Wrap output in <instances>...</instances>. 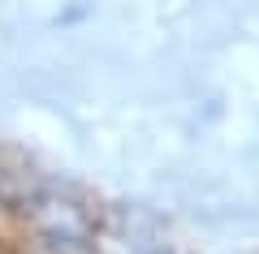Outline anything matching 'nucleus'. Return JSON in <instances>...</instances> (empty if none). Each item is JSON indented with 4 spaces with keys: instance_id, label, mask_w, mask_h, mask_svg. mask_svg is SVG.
<instances>
[{
    "instance_id": "2",
    "label": "nucleus",
    "mask_w": 259,
    "mask_h": 254,
    "mask_svg": "<svg viewBox=\"0 0 259 254\" xmlns=\"http://www.w3.org/2000/svg\"><path fill=\"white\" fill-rule=\"evenodd\" d=\"M125 254H173V250H151L147 245V250H125Z\"/></svg>"
},
{
    "instance_id": "1",
    "label": "nucleus",
    "mask_w": 259,
    "mask_h": 254,
    "mask_svg": "<svg viewBox=\"0 0 259 254\" xmlns=\"http://www.w3.org/2000/svg\"><path fill=\"white\" fill-rule=\"evenodd\" d=\"M18 211H22V224H26L35 254H95V245H100L95 211L65 190L35 185L18 202Z\"/></svg>"
}]
</instances>
